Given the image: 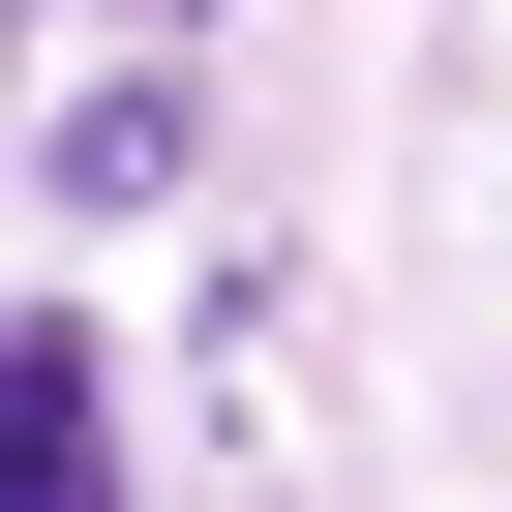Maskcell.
I'll use <instances>...</instances> for the list:
<instances>
[{
	"label": "cell",
	"mask_w": 512,
	"mask_h": 512,
	"mask_svg": "<svg viewBox=\"0 0 512 512\" xmlns=\"http://www.w3.org/2000/svg\"><path fill=\"white\" fill-rule=\"evenodd\" d=\"M121 31H181V0H121Z\"/></svg>",
	"instance_id": "obj_3"
},
{
	"label": "cell",
	"mask_w": 512,
	"mask_h": 512,
	"mask_svg": "<svg viewBox=\"0 0 512 512\" xmlns=\"http://www.w3.org/2000/svg\"><path fill=\"white\" fill-rule=\"evenodd\" d=\"M31 181H61V211H151V181H181V91H151V61H121V91H61V151H31Z\"/></svg>",
	"instance_id": "obj_2"
},
{
	"label": "cell",
	"mask_w": 512,
	"mask_h": 512,
	"mask_svg": "<svg viewBox=\"0 0 512 512\" xmlns=\"http://www.w3.org/2000/svg\"><path fill=\"white\" fill-rule=\"evenodd\" d=\"M0 512H121V452H91V332L31 302V362H0Z\"/></svg>",
	"instance_id": "obj_1"
}]
</instances>
